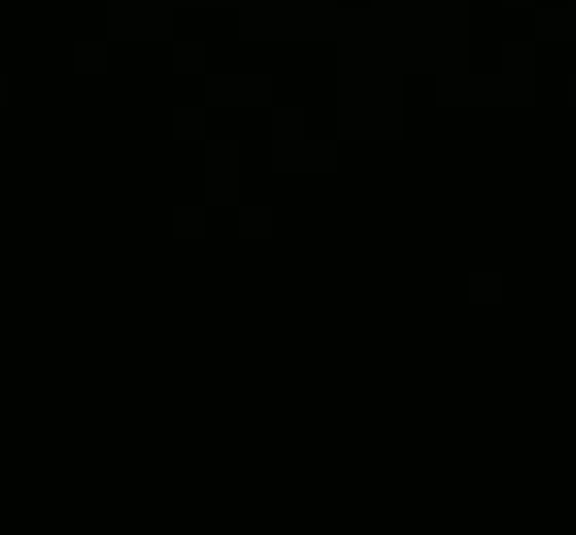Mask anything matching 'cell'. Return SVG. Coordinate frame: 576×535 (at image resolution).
<instances>
[{
    "label": "cell",
    "mask_w": 576,
    "mask_h": 535,
    "mask_svg": "<svg viewBox=\"0 0 576 535\" xmlns=\"http://www.w3.org/2000/svg\"><path fill=\"white\" fill-rule=\"evenodd\" d=\"M103 66H107V49H103L99 42H79L75 45V70L87 75V70H103Z\"/></svg>",
    "instance_id": "cell-1"
},
{
    "label": "cell",
    "mask_w": 576,
    "mask_h": 535,
    "mask_svg": "<svg viewBox=\"0 0 576 535\" xmlns=\"http://www.w3.org/2000/svg\"><path fill=\"white\" fill-rule=\"evenodd\" d=\"M4 103H8V79L0 75V107H4Z\"/></svg>",
    "instance_id": "cell-2"
}]
</instances>
